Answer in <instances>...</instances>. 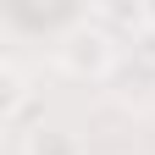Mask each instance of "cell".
<instances>
[{
    "label": "cell",
    "mask_w": 155,
    "mask_h": 155,
    "mask_svg": "<svg viewBox=\"0 0 155 155\" xmlns=\"http://www.w3.org/2000/svg\"><path fill=\"white\" fill-rule=\"evenodd\" d=\"M50 55H55L67 72L89 78V72H105V67L116 61V39H111V28L100 22V17H89V11H83V17H67V22L55 28Z\"/></svg>",
    "instance_id": "cell-1"
},
{
    "label": "cell",
    "mask_w": 155,
    "mask_h": 155,
    "mask_svg": "<svg viewBox=\"0 0 155 155\" xmlns=\"http://www.w3.org/2000/svg\"><path fill=\"white\" fill-rule=\"evenodd\" d=\"M22 155H83V144H78V133H67V127L33 122V127L22 133Z\"/></svg>",
    "instance_id": "cell-2"
}]
</instances>
